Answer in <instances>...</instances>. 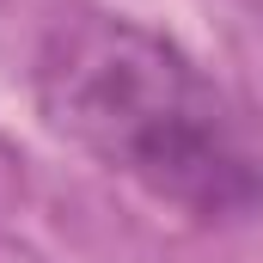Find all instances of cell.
Instances as JSON below:
<instances>
[{
    "label": "cell",
    "mask_w": 263,
    "mask_h": 263,
    "mask_svg": "<svg viewBox=\"0 0 263 263\" xmlns=\"http://www.w3.org/2000/svg\"><path fill=\"white\" fill-rule=\"evenodd\" d=\"M49 129L190 220L263 208V165L227 98L165 31L129 12H67L37 49Z\"/></svg>",
    "instance_id": "1"
}]
</instances>
